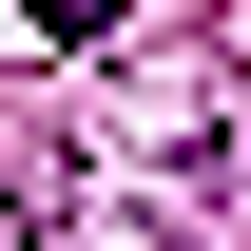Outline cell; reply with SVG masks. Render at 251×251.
I'll return each instance as SVG.
<instances>
[{
  "mask_svg": "<svg viewBox=\"0 0 251 251\" xmlns=\"http://www.w3.org/2000/svg\"><path fill=\"white\" fill-rule=\"evenodd\" d=\"M39 20H58V39H97V20H116V0H39Z\"/></svg>",
  "mask_w": 251,
  "mask_h": 251,
  "instance_id": "6da1fadb",
  "label": "cell"
}]
</instances>
